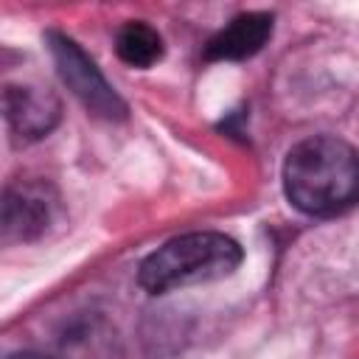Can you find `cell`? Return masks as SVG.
I'll return each instance as SVG.
<instances>
[{
  "mask_svg": "<svg viewBox=\"0 0 359 359\" xmlns=\"http://www.w3.org/2000/svg\"><path fill=\"white\" fill-rule=\"evenodd\" d=\"M286 199L309 216H337L359 202V151L328 135L297 143L283 163Z\"/></svg>",
  "mask_w": 359,
  "mask_h": 359,
  "instance_id": "obj_1",
  "label": "cell"
},
{
  "mask_svg": "<svg viewBox=\"0 0 359 359\" xmlns=\"http://www.w3.org/2000/svg\"><path fill=\"white\" fill-rule=\"evenodd\" d=\"M241 264V247L224 233H185L154 250L137 272L146 292L163 294L171 289L227 278Z\"/></svg>",
  "mask_w": 359,
  "mask_h": 359,
  "instance_id": "obj_2",
  "label": "cell"
},
{
  "mask_svg": "<svg viewBox=\"0 0 359 359\" xmlns=\"http://www.w3.org/2000/svg\"><path fill=\"white\" fill-rule=\"evenodd\" d=\"M48 45H50V56L56 62L62 81L93 115L107 118V121L126 118V104L121 101V95L109 87V81L101 76L95 62L73 39L62 34H48Z\"/></svg>",
  "mask_w": 359,
  "mask_h": 359,
  "instance_id": "obj_3",
  "label": "cell"
},
{
  "mask_svg": "<svg viewBox=\"0 0 359 359\" xmlns=\"http://www.w3.org/2000/svg\"><path fill=\"white\" fill-rule=\"evenodd\" d=\"M53 202L48 191L36 182L14 185L6 191L3 202V238L6 241H31L42 236L50 224Z\"/></svg>",
  "mask_w": 359,
  "mask_h": 359,
  "instance_id": "obj_4",
  "label": "cell"
},
{
  "mask_svg": "<svg viewBox=\"0 0 359 359\" xmlns=\"http://www.w3.org/2000/svg\"><path fill=\"white\" fill-rule=\"evenodd\" d=\"M6 118H8V126L25 137V140H36V137H45L56 121H59V98L42 87H17V84H8L6 87Z\"/></svg>",
  "mask_w": 359,
  "mask_h": 359,
  "instance_id": "obj_5",
  "label": "cell"
},
{
  "mask_svg": "<svg viewBox=\"0 0 359 359\" xmlns=\"http://www.w3.org/2000/svg\"><path fill=\"white\" fill-rule=\"evenodd\" d=\"M272 34V17L261 11L238 14L227 28H222L205 48L208 59H247L264 48Z\"/></svg>",
  "mask_w": 359,
  "mask_h": 359,
  "instance_id": "obj_6",
  "label": "cell"
},
{
  "mask_svg": "<svg viewBox=\"0 0 359 359\" xmlns=\"http://www.w3.org/2000/svg\"><path fill=\"white\" fill-rule=\"evenodd\" d=\"M115 50H118L121 62H126L132 67H151L163 56V39L146 22H126L118 31Z\"/></svg>",
  "mask_w": 359,
  "mask_h": 359,
  "instance_id": "obj_7",
  "label": "cell"
},
{
  "mask_svg": "<svg viewBox=\"0 0 359 359\" xmlns=\"http://www.w3.org/2000/svg\"><path fill=\"white\" fill-rule=\"evenodd\" d=\"M6 359H45V356H39V353H11Z\"/></svg>",
  "mask_w": 359,
  "mask_h": 359,
  "instance_id": "obj_8",
  "label": "cell"
}]
</instances>
